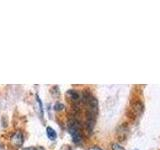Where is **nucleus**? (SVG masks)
Wrapping results in <instances>:
<instances>
[{
    "label": "nucleus",
    "mask_w": 160,
    "mask_h": 150,
    "mask_svg": "<svg viewBox=\"0 0 160 150\" xmlns=\"http://www.w3.org/2000/svg\"><path fill=\"white\" fill-rule=\"evenodd\" d=\"M46 133H47V136L49 139H51V140H54V139H56L57 137V134L56 132H55V130L51 127H47L46 128Z\"/></svg>",
    "instance_id": "nucleus-5"
},
{
    "label": "nucleus",
    "mask_w": 160,
    "mask_h": 150,
    "mask_svg": "<svg viewBox=\"0 0 160 150\" xmlns=\"http://www.w3.org/2000/svg\"><path fill=\"white\" fill-rule=\"evenodd\" d=\"M37 101H38V103H39V107H40V110H41V113L43 112V107H42V103H41V101H40V99H39V97L37 96Z\"/></svg>",
    "instance_id": "nucleus-8"
},
{
    "label": "nucleus",
    "mask_w": 160,
    "mask_h": 150,
    "mask_svg": "<svg viewBox=\"0 0 160 150\" xmlns=\"http://www.w3.org/2000/svg\"><path fill=\"white\" fill-rule=\"evenodd\" d=\"M12 142L16 145V146H21L23 143V135L20 131H16L14 133L12 137Z\"/></svg>",
    "instance_id": "nucleus-3"
},
{
    "label": "nucleus",
    "mask_w": 160,
    "mask_h": 150,
    "mask_svg": "<svg viewBox=\"0 0 160 150\" xmlns=\"http://www.w3.org/2000/svg\"><path fill=\"white\" fill-rule=\"evenodd\" d=\"M67 94H68V96L71 98L72 101L74 102H78L79 101V99H80V95L78 93V91H76V90H68L67 91Z\"/></svg>",
    "instance_id": "nucleus-4"
},
{
    "label": "nucleus",
    "mask_w": 160,
    "mask_h": 150,
    "mask_svg": "<svg viewBox=\"0 0 160 150\" xmlns=\"http://www.w3.org/2000/svg\"><path fill=\"white\" fill-rule=\"evenodd\" d=\"M133 112L137 114V116L139 114H141L144 110V104L142 102V100H140L139 98H134L130 102V108Z\"/></svg>",
    "instance_id": "nucleus-2"
},
{
    "label": "nucleus",
    "mask_w": 160,
    "mask_h": 150,
    "mask_svg": "<svg viewBox=\"0 0 160 150\" xmlns=\"http://www.w3.org/2000/svg\"><path fill=\"white\" fill-rule=\"evenodd\" d=\"M34 150H44V149H43L42 147H36Z\"/></svg>",
    "instance_id": "nucleus-10"
},
{
    "label": "nucleus",
    "mask_w": 160,
    "mask_h": 150,
    "mask_svg": "<svg viewBox=\"0 0 160 150\" xmlns=\"http://www.w3.org/2000/svg\"><path fill=\"white\" fill-rule=\"evenodd\" d=\"M69 132L71 134L73 141L75 143L79 144L82 142L81 128H80V125L76 120H71V121L69 122Z\"/></svg>",
    "instance_id": "nucleus-1"
},
{
    "label": "nucleus",
    "mask_w": 160,
    "mask_h": 150,
    "mask_svg": "<svg viewBox=\"0 0 160 150\" xmlns=\"http://www.w3.org/2000/svg\"><path fill=\"white\" fill-rule=\"evenodd\" d=\"M55 109H56V110H60V109H63V105L62 104H60V103H56V104H55Z\"/></svg>",
    "instance_id": "nucleus-7"
},
{
    "label": "nucleus",
    "mask_w": 160,
    "mask_h": 150,
    "mask_svg": "<svg viewBox=\"0 0 160 150\" xmlns=\"http://www.w3.org/2000/svg\"><path fill=\"white\" fill-rule=\"evenodd\" d=\"M89 150H102L100 147H97V146H93L91 148H89Z\"/></svg>",
    "instance_id": "nucleus-9"
},
{
    "label": "nucleus",
    "mask_w": 160,
    "mask_h": 150,
    "mask_svg": "<svg viewBox=\"0 0 160 150\" xmlns=\"http://www.w3.org/2000/svg\"><path fill=\"white\" fill-rule=\"evenodd\" d=\"M111 148H112V150H125V148L122 146V145H120L119 143H113L111 145Z\"/></svg>",
    "instance_id": "nucleus-6"
}]
</instances>
